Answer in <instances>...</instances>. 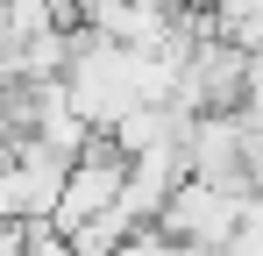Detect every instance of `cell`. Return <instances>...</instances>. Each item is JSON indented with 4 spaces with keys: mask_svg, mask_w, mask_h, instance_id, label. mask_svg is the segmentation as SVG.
Wrapping results in <instances>:
<instances>
[{
    "mask_svg": "<svg viewBox=\"0 0 263 256\" xmlns=\"http://www.w3.org/2000/svg\"><path fill=\"white\" fill-rule=\"evenodd\" d=\"M249 199H256V192H249ZM249 199H242V192H220L206 178H178V192L164 199V213H157V235H171L185 249H206V256H228V242L242 235Z\"/></svg>",
    "mask_w": 263,
    "mask_h": 256,
    "instance_id": "cell-1",
    "label": "cell"
},
{
    "mask_svg": "<svg viewBox=\"0 0 263 256\" xmlns=\"http://www.w3.org/2000/svg\"><path fill=\"white\" fill-rule=\"evenodd\" d=\"M164 7H171V14H192V7H199V0H164Z\"/></svg>",
    "mask_w": 263,
    "mask_h": 256,
    "instance_id": "cell-5",
    "label": "cell"
},
{
    "mask_svg": "<svg viewBox=\"0 0 263 256\" xmlns=\"http://www.w3.org/2000/svg\"><path fill=\"white\" fill-rule=\"evenodd\" d=\"M121 185H128V157H121L107 135H92V150L64 171V192H57L50 228H64V235H71V228L100 221V213H114V207H121Z\"/></svg>",
    "mask_w": 263,
    "mask_h": 256,
    "instance_id": "cell-2",
    "label": "cell"
},
{
    "mask_svg": "<svg viewBox=\"0 0 263 256\" xmlns=\"http://www.w3.org/2000/svg\"><path fill=\"white\" fill-rule=\"evenodd\" d=\"M22 256H71V242H64V228L29 221V228H22Z\"/></svg>",
    "mask_w": 263,
    "mask_h": 256,
    "instance_id": "cell-3",
    "label": "cell"
},
{
    "mask_svg": "<svg viewBox=\"0 0 263 256\" xmlns=\"http://www.w3.org/2000/svg\"><path fill=\"white\" fill-rule=\"evenodd\" d=\"M242 114H249V121H263V50L249 57V71H242Z\"/></svg>",
    "mask_w": 263,
    "mask_h": 256,
    "instance_id": "cell-4",
    "label": "cell"
}]
</instances>
